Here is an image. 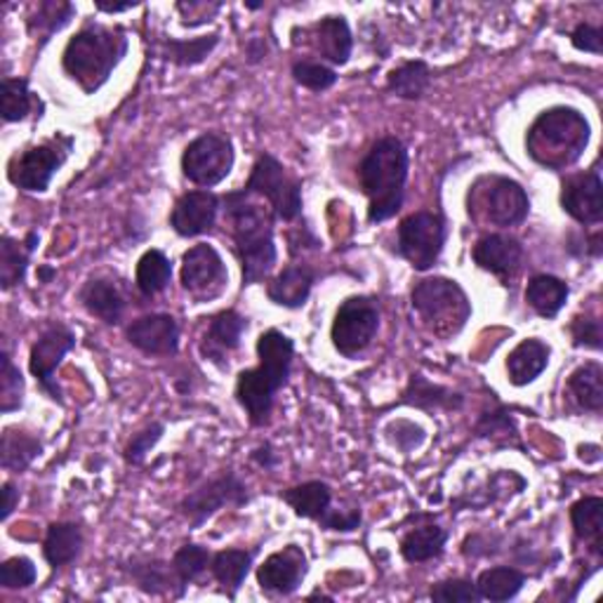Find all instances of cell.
I'll return each instance as SVG.
<instances>
[{
	"label": "cell",
	"mask_w": 603,
	"mask_h": 603,
	"mask_svg": "<svg viewBox=\"0 0 603 603\" xmlns=\"http://www.w3.org/2000/svg\"><path fill=\"white\" fill-rule=\"evenodd\" d=\"M220 204L224 206V220L231 224L234 251L241 259L243 288L265 281L276 265L274 210L255 204L253 194L245 189L222 196Z\"/></svg>",
	"instance_id": "1"
},
{
	"label": "cell",
	"mask_w": 603,
	"mask_h": 603,
	"mask_svg": "<svg viewBox=\"0 0 603 603\" xmlns=\"http://www.w3.org/2000/svg\"><path fill=\"white\" fill-rule=\"evenodd\" d=\"M408 167V149L398 137L386 135L370 147L359 165V182L368 196L370 224L392 220L404 208Z\"/></svg>",
	"instance_id": "2"
},
{
	"label": "cell",
	"mask_w": 603,
	"mask_h": 603,
	"mask_svg": "<svg viewBox=\"0 0 603 603\" xmlns=\"http://www.w3.org/2000/svg\"><path fill=\"white\" fill-rule=\"evenodd\" d=\"M592 128L573 106H552L540 114L525 135V153L547 170H561L576 165L590 144Z\"/></svg>",
	"instance_id": "3"
},
{
	"label": "cell",
	"mask_w": 603,
	"mask_h": 603,
	"mask_svg": "<svg viewBox=\"0 0 603 603\" xmlns=\"http://www.w3.org/2000/svg\"><path fill=\"white\" fill-rule=\"evenodd\" d=\"M128 48L130 43L123 28L88 24L67 43L61 67L71 81L83 88L85 95H95L112 79L114 69L128 55Z\"/></svg>",
	"instance_id": "4"
},
{
	"label": "cell",
	"mask_w": 603,
	"mask_h": 603,
	"mask_svg": "<svg viewBox=\"0 0 603 603\" xmlns=\"http://www.w3.org/2000/svg\"><path fill=\"white\" fill-rule=\"evenodd\" d=\"M410 300L415 312L425 321V326L441 339L455 337L467 326L472 316V302L467 292L451 278L443 276L425 278V281L417 283Z\"/></svg>",
	"instance_id": "5"
},
{
	"label": "cell",
	"mask_w": 603,
	"mask_h": 603,
	"mask_svg": "<svg viewBox=\"0 0 603 603\" xmlns=\"http://www.w3.org/2000/svg\"><path fill=\"white\" fill-rule=\"evenodd\" d=\"M243 189L253 196H265L276 220L295 222L302 214V182L292 177L271 153H262L255 161L251 179Z\"/></svg>",
	"instance_id": "6"
},
{
	"label": "cell",
	"mask_w": 603,
	"mask_h": 603,
	"mask_svg": "<svg viewBox=\"0 0 603 603\" xmlns=\"http://www.w3.org/2000/svg\"><path fill=\"white\" fill-rule=\"evenodd\" d=\"M445 236V220L439 212H413L398 227L396 253L398 257H404L415 271H429L434 269L443 253Z\"/></svg>",
	"instance_id": "7"
},
{
	"label": "cell",
	"mask_w": 603,
	"mask_h": 603,
	"mask_svg": "<svg viewBox=\"0 0 603 603\" xmlns=\"http://www.w3.org/2000/svg\"><path fill=\"white\" fill-rule=\"evenodd\" d=\"M73 147V139L57 135L55 139L38 147H28L10 161L8 177L18 189L28 194L48 192L57 170L67 163Z\"/></svg>",
	"instance_id": "8"
},
{
	"label": "cell",
	"mask_w": 603,
	"mask_h": 603,
	"mask_svg": "<svg viewBox=\"0 0 603 603\" xmlns=\"http://www.w3.org/2000/svg\"><path fill=\"white\" fill-rule=\"evenodd\" d=\"M234 144L227 135L204 132L182 153V173L198 187L210 189L229 177L234 170Z\"/></svg>",
	"instance_id": "9"
},
{
	"label": "cell",
	"mask_w": 603,
	"mask_h": 603,
	"mask_svg": "<svg viewBox=\"0 0 603 603\" xmlns=\"http://www.w3.org/2000/svg\"><path fill=\"white\" fill-rule=\"evenodd\" d=\"M482 184H486V189L476 184L469 192V214L482 210L484 220L495 227H517L529 218L531 198L519 182L509 177H486Z\"/></svg>",
	"instance_id": "10"
},
{
	"label": "cell",
	"mask_w": 603,
	"mask_h": 603,
	"mask_svg": "<svg viewBox=\"0 0 603 603\" xmlns=\"http://www.w3.org/2000/svg\"><path fill=\"white\" fill-rule=\"evenodd\" d=\"M380 331V306L373 298H349L339 304L333 321V345L347 359L359 357Z\"/></svg>",
	"instance_id": "11"
},
{
	"label": "cell",
	"mask_w": 603,
	"mask_h": 603,
	"mask_svg": "<svg viewBox=\"0 0 603 603\" xmlns=\"http://www.w3.org/2000/svg\"><path fill=\"white\" fill-rule=\"evenodd\" d=\"M247 502V488L243 478L236 472H222L212 482L204 484L189 492L179 502L182 517L192 523V529H200L208 519L220 512L224 507H243Z\"/></svg>",
	"instance_id": "12"
},
{
	"label": "cell",
	"mask_w": 603,
	"mask_h": 603,
	"mask_svg": "<svg viewBox=\"0 0 603 603\" xmlns=\"http://www.w3.org/2000/svg\"><path fill=\"white\" fill-rule=\"evenodd\" d=\"M76 347V335L65 323H50L45 328L38 339L31 347V357H28V368L31 375L36 378L40 390L53 398L55 404L65 406V398H61V390L57 384V368L65 361L67 353Z\"/></svg>",
	"instance_id": "13"
},
{
	"label": "cell",
	"mask_w": 603,
	"mask_h": 603,
	"mask_svg": "<svg viewBox=\"0 0 603 603\" xmlns=\"http://www.w3.org/2000/svg\"><path fill=\"white\" fill-rule=\"evenodd\" d=\"M182 288L189 292L196 302H208L218 298L227 286V265L222 255L208 243L189 247L182 257Z\"/></svg>",
	"instance_id": "14"
},
{
	"label": "cell",
	"mask_w": 603,
	"mask_h": 603,
	"mask_svg": "<svg viewBox=\"0 0 603 603\" xmlns=\"http://www.w3.org/2000/svg\"><path fill=\"white\" fill-rule=\"evenodd\" d=\"M309 573V561L302 547L288 545L281 552L269 554L257 568V582L262 592L290 596L300 590Z\"/></svg>",
	"instance_id": "15"
},
{
	"label": "cell",
	"mask_w": 603,
	"mask_h": 603,
	"mask_svg": "<svg viewBox=\"0 0 603 603\" xmlns=\"http://www.w3.org/2000/svg\"><path fill=\"white\" fill-rule=\"evenodd\" d=\"M220 196L208 189H196L179 196L173 214H170V227L182 239L204 236L218 222Z\"/></svg>",
	"instance_id": "16"
},
{
	"label": "cell",
	"mask_w": 603,
	"mask_h": 603,
	"mask_svg": "<svg viewBox=\"0 0 603 603\" xmlns=\"http://www.w3.org/2000/svg\"><path fill=\"white\" fill-rule=\"evenodd\" d=\"M128 343L149 353V357H175L179 351V326L170 314H149L132 321L128 331Z\"/></svg>",
	"instance_id": "17"
},
{
	"label": "cell",
	"mask_w": 603,
	"mask_h": 603,
	"mask_svg": "<svg viewBox=\"0 0 603 603\" xmlns=\"http://www.w3.org/2000/svg\"><path fill=\"white\" fill-rule=\"evenodd\" d=\"M561 208L580 224H599L603 218L601 198V175L599 170H590L576 177H568L561 189Z\"/></svg>",
	"instance_id": "18"
},
{
	"label": "cell",
	"mask_w": 603,
	"mask_h": 603,
	"mask_svg": "<svg viewBox=\"0 0 603 603\" xmlns=\"http://www.w3.org/2000/svg\"><path fill=\"white\" fill-rule=\"evenodd\" d=\"M236 401L247 413V420L253 427H265L274 410V398L278 394V386L274 380L257 368H245L236 378Z\"/></svg>",
	"instance_id": "19"
},
{
	"label": "cell",
	"mask_w": 603,
	"mask_h": 603,
	"mask_svg": "<svg viewBox=\"0 0 603 603\" xmlns=\"http://www.w3.org/2000/svg\"><path fill=\"white\" fill-rule=\"evenodd\" d=\"M472 255L478 269L502 278V281L509 286V281H512L521 269L523 245L514 236L488 234L484 239H478Z\"/></svg>",
	"instance_id": "20"
},
{
	"label": "cell",
	"mask_w": 603,
	"mask_h": 603,
	"mask_svg": "<svg viewBox=\"0 0 603 603\" xmlns=\"http://www.w3.org/2000/svg\"><path fill=\"white\" fill-rule=\"evenodd\" d=\"M128 573L144 594L184 596L187 592V587L179 582L175 573L173 561L167 564L163 559H153V556H135L128 564Z\"/></svg>",
	"instance_id": "21"
},
{
	"label": "cell",
	"mask_w": 603,
	"mask_h": 603,
	"mask_svg": "<svg viewBox=\"0 0 603 603\" xmlns=\"http://www.w3.org/2000/svg\"><path fill=\"white\" fill-rule=\"evenodd\" d=\"M247 331V318L241 316L236 309H227L218 316H212L210 328L204 337L200 351L212 363L224 366V357L229 351H236L241 347V337Z\"/></svg>",
	"instance_id": "22"
},
{
	"label": "cell",
	"mask_w": 603,
	"mask_h": 603,
	"mask_svg": "<svg viewBox=\"0 0 603 603\" xmlns=\"http://www.w3.org/2000/svg\"><path fill=\"white\" fill-rule=\"evenodd\" d=\"M79 300L85 306V312L104 321L106 326H118L126 314V295L120 288L109 281V278H90V281L81 288Z\"/></svg>",
	"instance_id": "23"
},
{
	"label": "cell",
	"mask_w": 603,
	"mask_h": 603,
	"mask_svg": "<svg viewBox=\"0 0 603 603\" xmlns=\"http://www.w3.org/2000/svg\"><path fill=\"white\" fill-rule=\"evenodd\" d=\"M257 359L259 368L274 380L278 390H283L290 378L292 359H295V343L281 331H267L257 339Z\"/></svg>",
	"instance_id": "24"
},
{
	"label": "cell",
	"mask_w": 603,
	"mask_h": 603,
	"mask_svg": "<svg viewBox=\"0 0 603 603\" xmlns=\"http://www.w3.org/2000/svg\"><path fill=\"white\" fill-rule=\"evenodd\" d=\"M316 281V271L306 265H290L278 274L267 288V295L276 306L283 309H302L312 295Z\"/></svg>",
	"instance_id": "25"
},
{
	"label": "cell",
	"mask_w": 603,
	"mask_h": 603,
	"mask_svg": "<svg viewBox=\"0 0 603 603\" xmlns=\"http://www.w3.org/2000/svg\"><path fill=\"white\" fill-rule=\"evenodd\" d=\"M312 45L321 57H326L331 61V65L345 67L353 50L349 22L345 18H337V14L335 18H323L312 28Z\"/></svg>",
	"instance_id": "26"
},
{
	"label": "cell",
	"mask_w": 603,
	"mask_h": 603,
	"mask_svg": "<svg viewBox=\"0 0 603 603\" xmlns=\"http://www.w3.org/2000/svg\"><path fill=\"white\" fill-rule=\"evenodd\" d=\"M549 357H552V349H549V345L543 343V339H537V337L523 339V343L517 345L507 359L509 382H512L514 386H525V384L535 382L549 366Z\"/></svg>",
	"instance_id": "27"
},
{
	"label": "cell",
	"mask_w": 603,
	"mask_h": 603,
	"mask_svg": "<svg viewBox=\"0 0 603 603\" xmlns=\"http://www.w3.org/2000/svg\"><path fill=\"white\" fill-rule=\"evenodd\" d=\"M401 404L420 408L427 413H437V410H460L465 406V396L453 392L451 386H443L427 380L425 375H413L404 396H401Z\"/></svg>",
	"instance_id": "28"
},
{
	"label": "cell",
	"mask_w": 603,
	"mask_h": 603,
	"mask_svg": "<svg viewBox=\"0 0 603 603\" xmlns=\"http://www.w3.org/2000/svg\"><path fill=\"white\" fill-rule=\"evenodd\" d=\"M281 500L290 505L300 519L321 523L333 509V488L326 482H306L281 492Z\"/></svg>",
	"instance_id": "29"
},
{
	"label": "cell",
	"mask_w": 603,
	"mask_h": 603,
	"mask_svg": "<svg viewBox=\"0 0 603 603\" xmlns=\"http://www.w3.org/2000/svg\"><path fill=\"white\" fill-rule=\"evenodd\" d=\"M81 549H83V531L79 523L59 521V523H53L48 533H45L43 556L53 570L73 564L79 559Z\"/></svg>",
	"instance_id": "30"
},
{
	"label": "cell",
	"mask_w": 603,
	"mask_h": 603,
	"mask_svg": "<svg viewBox=\"0 0 603 603\" xmlns=\"http://www.w3.org/2000/svg\"><path fill=\"white\" fill-rule=\"evenodd\" d=\"M38 241L40 236L36 231H28V236L22 243L12 236L0 239V288L10 290L24 281L31 253L36 251Z\"/></svg>",
	"instance_id": "31"
},
{
	"label": "cell",
	"mask_w": 603,
	"mask_h": 603,
	"mask_svg": "<svg viewBox=\"0 0 603 603\" xmlns=\"http://www.w3.org/2000/svg\"><path fill=\"white\" fill-rule=\"evenodd\" d=\"M568 295V283L552 274H537L531 278L529 286H525V302H529L533 312L543 318L559 316Z\"/></svg>",
	"instance_id": "32"
},
{
	"label": "cell",
	"mask_w": 603,
	"mask_h": 603,
	"mask_svg": "<svg viewBox=\"0 0 603 603\" xmlns=\"http://www.w3.org/2000/svg\"><path fill=\"white\" fill-rule=\"evenodd\" d=\"M253 559H255V549L253 552L222 549L212 556L210 573L214 580L222 584V590L227 592L229 599H236L247 573H251Z\"/></svg>",
	"instance_id": "33"
},
{
	"label": "cell",
	"mask_w": 603,
	"mask_h": 603,
	"mask_svg": "<svg viewBox=\"0 0 603 603\" xmlns=\"http://www.w3.org/2000/svg\"><path fill=\"white\" fill-rule=\"evenodd\" d=\"M448 543V531L441 525H417V529L408 531L401 537V556L408 564H427L434 561L443 554Z\"/></svg>",
	"instance_id": "34"
},
{
	"label": "cell",
	"mask_w": 603,
	"mask_h": 603,
	"mask_svg": "<svg viewBox=\"0 0 603 603\" xmlns=\"http://www.w3.org/2000/svg\"><path fill=\"white\" fill-rule=\"evenodd\" d=\"M43 453V443L36 434L24 429L8 427L3 434V445H0V465L12 474H22L31 467L38 455Z\"/></svg>",
	"instance_id": "35"
},
{
	"label": "cell",
	"mask_w": 603,
	"mask_h": 603,
	"mask_svg": "<svg viewBox=\"0 0 603 603\" xmlns=\"http://www.w3.org/2000/svg\"><path fill=\"white\" fill-rule=\"evenodd\" d=\"M570 521H573L576 535L584 545H590L596 556L603 554V500L582 498L570 507Z\"/></svg>",
	"instance_id": "36"
},
{
	"label": "cell",
	"mask_w": 603,
	"mask_h": 603,
	"mask_svg": "<svg viewBox=\"0 0 603 603\" xmlns=\"http://www.w3.org/2000/svg\"><path fill=\"white\" fill-rule=\"evenodd\" d=\"M431 88V69L427 61L413 59L394 69L386 79V90L401 100H422Z\"/></svg>",
	"instance_id": "37"
},
{
	"label": "cell",
	"mask_w": 603,
	"mask_h": 603,
	"mask_svg": "<svg viewBox=\"0 0 603 603\" xmlns=\"http://www.w3.org/2000/svg\"><path fill=\"white\" fill-rule=\"evenodd\" d=\"M173 281V262L161 251H147L137 262L135 283L144 298H156Z\"/></svg>",
	"instance_id": "38"
},
{
	"label": "cell",
	"mask_w": 603,
	"mask_h": 603,
	"mask_svg": "<svg viewBox=\"0 0 603 603\" xmlns=\"http://www.w3.org/2000/svg\"><path fill=\"white\" fill-rule=\"evenodd\" d=\"M568 394L582 410L601 413L603 408V368L599 363H584L568 378Z\"/></svg>",
	"instance_id": "39"
},
{
	"label": "cell",
	"mask_w": 603,
	"mask_h": 603,
	"mask_svg": "<svg viewBox=\"0 0 603 603\" xmlns=\"http://www.w3.org/2000/svg\"><path fill=\"white\" fill-rule=\"evenodd\" d=\"M523 584H525V576L521 570L509 566H495L478 576L476 590L482 594V599L500 603V601L514 599L523 590Z\"/></svg>",
	"instance_id": "40"
},
{
	"label": "cell",
	"mask_w": 603,
	"mask_h": 603,
	"mask_svg": "<svg viewBox=\"0 0 603 603\" xmlns=\"http://www.w3.org/2000/svg\"><path fill=\"white\" fill-rule=\"evenodd\" d=\"M220 45V34L212 36H198L192 40H179V38H167L161 45V57L170 65L175 67H196L200 61H206V57Z\"/></svg>",
	"instance_id": "41"
},
{
	"label": "cell",
	"mask_w": 603,
	"mask_h": 603,
	"mask_svg": "<svg viewBox=\"0 0 603 603\" xmlns=\"http://www.w3.org/2000/svg\"><path fill=\"white\" fill-rule=\"evenodd\" d=\"M73 18H76V8L71 3L45 0V3H40L36 12L31 14L28 31L31 36H40V48H43V45L50 43V38L57 34V31L65 28Z\"/></svg>",
	"instance_id": "42"
},
{
	"label": "cell",
	"mask_w": 603,
	"mask_h": 603,
	"mask_svg": "<svg viewBox=\"0 0 603 603\" xmlns=\"http://www.w3.org/2000/svg\"><path fill=\"white\" fill-rule=\"evenodd\" d=\"M0 363H3V370H0V413L8 415L20 410L24 404V378L8 351L0 353Z\"/></svg>",
	"instance_id": "43"
},
{
	"label": "cell",
	"mask_w": 603,
	"mask_h": 603,
	"mask_svg": "<svg viewBox=\"0 0 603 603\" xmlns=\"http://www.w3.org/2000/svg\"><path fill=\"white\" fill-rule=\"evenodd\" d=\"M212 561V554L204 545H182L173 556V568L184 587L196 582L206 573Z\"/></svg>",
	"instance_id": "44"
},
{
	"label": "cell",
	"mask_w": 603,
	"mask_h": 603,
	"mask_svg": "<svg viewBox=\"0 0 603 603\" xmlns=\"http://www.w3.org/2000/svg\"><path fill=\"white\" fill-rule=\"evenodd\" d=\"M34 109V95L26 79H3V120L20 123Z\"/></svg>",
	"instance_id": "45"
},
{
	"label": "cell",
	"mask_w": 603,
	"mask_h": 603,
	"mask_svg": "<svg viewBox=\"0 0 603 603\" xmlns=\"http://www.w3.org/2000/svg\"><path fill=\"white\" fill-rule=\"evenodd\" d=\"M292 79L298 85L312 90V92H326L337 83L335 69L321 65V61H295L292 65Z\"/></svg>",
	"instance_id": "46"
},
{
	"label": "cell",
	"mask_w": 603,
	"mask_h": 603,
	"mask_svg": "<svg viewBox=\"0 0 603 603\" xmlns=\"http://www.w3.org/2000/svg\"><path fill=\"white\" fill-rule=\"evenodd\" d=\"M36 566L26 556H12L0 566V584L5 590H26L36 582Z\"/></svg>",
	"instance_id": "47"
},
{
	"label": "cell",
	"mask_w": 603,
	"mask_h": 603,
	"mask_svg": "<svg viewBox=\"0 0 603 603\" xmlns=\"http://www.w3.org/2000/svg\"><path fill=\"white\" fill-rule=\"evenodd\" d=\"M429 596H431V601H439V603H476V601H482V594H478V590H476V582L462 580V578L443 580V582L434 584L429 590Z\"/></svg>",
	"instance_id": "48"
},
{
	"label": "cell",
	"mask_w": 603,
	"mask_h": 603,
	"mask_svg": "<svg viewBox=\"0 0 603 603\" xmlns=\"http://www.w3.org/2000/svg\"><path fill=\"white\" fill-rule=\"evenodd\" d=\"M474 431H476V437H482V439H498V437L517 439L519 437L517 425H514V417H512V413H509L507 408H498V410L484 413L482 420L476 422Z\"/></svg>",
	"instance_id": "49"
},
{
	"label": "cell",
	"mask_w": 603,
	"mask_h": 603,
	"mask_svg": "<svg viewBox=\"0 0 603 603\" xmlns=\"http://www.w3.org/2000/svg\"><path fill=\"white\" fill-rule=\"evenodd\" d=\"M163 434H165L163 422H151L142 431H137V434L130 439V443L126 445V462H128V465H135V467L142 465V462L147 460V455L151 453V448L161 441Z\"/></svg>",
	"instance_id": "50"
},
{
	"label": "cell",
	"mask_w": 603,
	"mask_h": 603,
	"mask_svg": "<svg viewBox=\"0 0 603 603\" xmlns=\"http://www.w3.org/2000/svg\"><path fill=\"white\" fill-rule=\"evenodd\" d=\"M570 335H573L576 347L601 349V321L594 316H576L570 323Z\"/></svg>",
	"instance_id": "51"
},
{
	"label": "cell",
	"mask_w": 603,
	"mask_h": 603,
	"mask_svg": "<svg viewBox=\"0 0 603 603\" xmlns=\"http://www.w3.org/2000/svg\"><path fill=\"white\" fill-rule=\"evenodd\" d=\"M392 434V441L396 443V448H401L404 453H413L415 448H420L427 439L425 429L420 425H415L410 420H398L394 425H390V429H386Z\"/></svg>",
	"instance_id": "52"
},
{
	"label": "cell",
	"mask_w": 603,
	"mask_h": 603,
	"mask_svg": "<svg viewBox=\"0 0 603 603\" xmlns=\"http://www.w3.org/2000/svg\"><path fill=\"white\" fill-rule=\"evenodd\" d=\"M601 28L594 24H578L573 28V34H570V43H573V48L582 50V53H592V55H601Z\"/></svg>",
	"instance_id": "53"
},
{
	"label": "cell",
	"mask_w": 603,
	"mask_h": 603,
	"mask_svg": "<svg viewBox=\"0 0 603 603\" xmlns=\"http://www.w3.org/2000/svg\"><path fill=\"white\" fill-rule=\"evenodd\" d=\"M222 5L220 3H177V10L182 12V24L184 26H198L212 20V14L218 12Z\"/></svg>",
	"instance_id": "54"
},
{
	"label": "cell",
	"mask_w": 603,
	"mask_h": 603,
	"mask_svg": "<svg viewBox=\"0 0 603 603\" xmlns=\"http://www.w3.org/2000/svg\"><path fill=\"white\" fill-rule=\"evenodd\" d=\"M251 462H255L257 467L262 469H276L278 467V462H281V457H278V453L274 451V445L271 443H265V445H259L255 448V451L251 453Z\"/></svg>",
	"instance_id": "55"
},
{
	"label": "cell",
	"mask_w": 603,
	"mask_h": 603,
	"mask_svg": "<svg viewBox=\"0 0 603 603\" xmlns=\"http://www.w3.org/2000/svg\"><path fill=\"white\" fill-rule=\"evenodd\" d=\"M18 502H20V490L14 488L10 482H5L3 484V514H0V517H3V521L10 519V514L14 512Z\"/></svg>",
	"instance_id": "56"
},
{
	"label": "cell",
	"mask_w": 603,
	"mask_h": 603,
	"mask_svg": "<svg viewBox=\"0 0 603 603\" xmlns=\"http://www.w3.org/2000/svg\"><path fill=\"white\" fill-rule=\"evenodd\" d=\"M247 61H259L262 57L267 55V45L262 38H253L251 43H247Z\"/></svg>",
	"instance_id": "57"
},
{
	"label": "cell",
	"mask_w": 603,
	"mask_h": 603,
	"mask_svg": "<svg viewBox=\"0 0 603 603\" xmlns=\"http://www.w3.org/2000/svg\"><path fill=\"white\" fill-rule=\"evenodd\" d=\"M137 5L132 3H126V5H106V3H97V10L100 12H109V14H116V12H126V10H132Z\"/></svg>",
	"instance_id": "58"
},
{
	"label": "cell",
	"mask_w": 603,
	"mask_h": 603,
	"mask_svg": "<svg viewBox=\"0 0 603 603\" xmlns=\"http://www.w3.org/2000/svg\"><path fill=\"white\" fill-rule=\"evenodd\" d=\"M55 276H57L55 269H50V267H38V281H40V283H50Z\"/></svg>",
	"instance_id": "59"
},
{
	"label": "cell",
	"mask_w": 603,
	"mask_h": 603,
	"mask_svg": "<svg viewBox=\"0 0 603 603\" xmlns=\"http://www.w3.org/2000/svg\"><path fill=\"white\" fill-rule=\"evenodd\" d=\"M590 253H592L594 257H601V234H599V231H596V234H594L592 241H590Z\"/></svg>",
	"instance_id": "60"
},
{
	"label": "cell",
	"mask_w": 603,
	"mask_h": 603,
	"mask_svg": "<svg viewBox=\"0 0 603 603\" xmlns=\"http://www.w3.org/2000/svg\"><path fill=\"white\" fill-rule=\"evenodd\" d=\"M262 5H265V3H245V8H247V10H259Z\"/></svg>",
	"instance_id": "61"
}]
</instances>
